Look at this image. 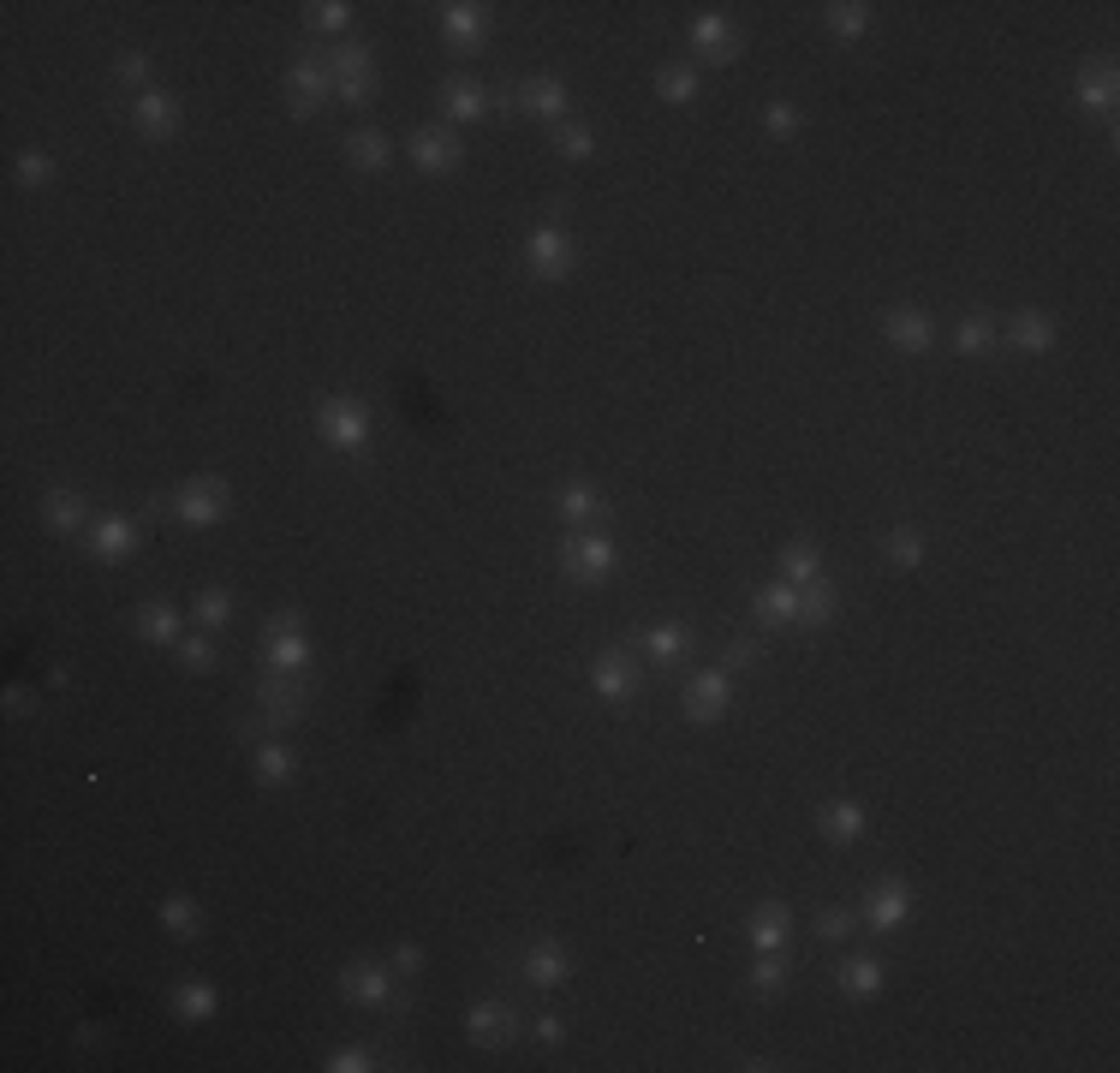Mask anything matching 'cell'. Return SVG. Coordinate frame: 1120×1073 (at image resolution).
Returning <instances> with one entry per match:
<instances>
[{"mask_svg": "<svg viewBox=\"0 0 1120 1073\" xmlns=\"http://www.w3.org/2000/svg\"><path fill=\"white\" fill-rule=\"evenodd\" d=\"M364 1068H375V1056L364 1044H346V1049H335V1056H328V1073H364Z\"/></svg>", "mask_w": 1120, "mask_h": 1073, "instance_id": "cell-48", "label": "cell"}, {"mask_svg": "<svg viewBox=\"0 0 1120 1073\" xmlns=\"http://www.w3.org/2000/svg\"><path fill=\"white\" fill-rule=\"evenodd\" d=\"M42 513H48V531H60V537H66V531H84V495H72V490H54Z\"/></svg>", "mask_w": 1120, "mask_h": 1073, "instance_id": "cell-29", "label": "cell"}, {"mask_svg": "<svg viewBox=\"0 0 1120 1073\" xmlns=\"http://www.w3.org/2000/svg\"><path fill=\"white\" fill-rule=\"evenodd\" d=\"M852 924H859V918H852L847 906H823V913H817V936H828V943L852 936Z\"/></svg>", "mask_w": 1120, "mask_h": 1073, "instance_id": "cell-46", "label": "cell"}, {"mask_svg": "<svg viewBox=\"0 0 1120 1073\" xmlns=\"http://www.w3.org/2000/svg\"><path fill=\"white\" fill-rule=\"evenodd\" d=\"M567 972H572V960H567V948H561V943H530L525 948V978L537 984V990L567 984Z\"/></svg>", "mask_w": 1120, "mask_h": 1073, "instance_id": "cell-14", "label": "cell"}, {"mask_svg": "<svg viewBox=\"0 0 1120 1073\" xmlns=\"http://www.w3.org/2000/svg\"><path fill=\"white\" fill-rule=\"evenodd\" d=\"M131 119H138L143 138H173V131H180V102H173V96H161V90H150V96H138V102H131Z\"/></svg>", "mask_w": 1120, "mask_h": 1073, "instance_id": "cell-13", "label": "cell"}, {"mask_svg": "<svg viewBox=\"0 0 1120 1073\" xmlns=\"http://www.w3.org/2000/svg\"><path fill=\"white\" fill-rule=\"evenodd\" d=\"M591 686H596V698L626 704L632 692H638V668H632V656H626V650H602V656L591 662Z\"/></svg>", "mask_w": 1120, "mask_h": 1073, "instance_id": "cell-7", "label": "cell"}, {"mask_svg": "<svg viewBox=\"0 0 1120 1073\" xmlns=\"http://www.w3.org/2000/svg\"><path fill=\"white\" fill-rule=\"evenodd\" d=\"M769 131H775V138H793V131H798V114H793L786 102H769Z\"/></svg>", "mask_w": 1120, "mask_h": 1073, "instance_id": "cell-50", "label": "cell"}, {"mask_svg": "<svg viewBox=\"0 0 1120 1073\" xmlns=\"http://www.w3.org/2000/svg\"><path fill=\"white\" fill-rule=\"evenodd\" d=\"M441 108H448V119H483L490 108H483V90H477L471 79H453L448 90H441Z\"/></svg>", "mask_w": 1120, "mask_h": 1073, "instance_id": "cell-26", "label": "cell"}, {"mask_svg": "<svg viewBox=\"0 0 1120 1073\" xmlns=\"http://www.w3.org/2000/svg\"><path fill=\"white\" fill-rule=\"evenodd\" d=\"M757 621H769V626H786V621H798V584H763L757 591Z\"/></svg>", "mask_w": 1120, "mask_h": 1073, "instance_id": "cell-22", "label": "cell"}, {"mask_svg": "<svg viewBox=\"0 0 1120 1073\" xmlns=\"http://www.w3.org/2000/svg\"><path fill=\"white\" fill-rule=\"evenodd\" d=\"M864 25H870V6H859V0L852 6H828V30L835 37H859Z\"/></svg>", "mask_w": 1120, "mask_h": 1073, "instance_id": "cell-44", "label": "cell"}, {"mask_svg": "<svg viewBox=\"0 0 1120 1073\" xmlns=\"http://www.w3.org/2000/svg\"><path fill=\"white\" fill-rule=\"evenodd\" d=\"M263 650H269L274 674H293V668H304V656H310L304 633H274V626H263Z\"/></svg>", "mask_w": 1120, "mask_h": 1073, "instance_id": "cell-23", "label": "cell"}, {"mask_svg": "<svg viewBox=\"0 0 1120 1073\" xmlns=\"http://www.w3.org/2000/svg\"><path fill=\"white\" fill-rule=\"evenodd\" d=\"M257 710H263V722H269V728H286V722L304 716V692H298L286 674H274V680L257 686Z\"/></svg>", "mask_w": 1120, "mask_h": 1073, "instance_id": "cell-11", "label": "cell"}, {"mask_svg": "<svg viewBox=\"0 0 1120 1073\" xmlns=\"http://www.w3.org/2000/svg\"><path fill=\"white\" fill-rule=\"evenodd\" d=\"M882 335H889L901 352H930V340H936V323H930L924 311H894L889 323H882Z\"/></svg>", "mask_w": 1120, "mask_h": 1073, "instance_id": "cell-18", "label": "cell"}, {"mask_svg": "<svg viewBox=\"0 0 1120 1073\" xmlns=\"http://www.w3.org/2000/svg\"><path fill=\"white\" fill-rule=\"evenodd\" d=\"M412 161L424 173H453V168H459V143H453L448 131H417V138H412Z\"/></svg>", "mask_w": 1120, "mask_h": 1073, "instance_id": "cell-16", "label": "cell"}, {"mask_svg": "<svg viewBox=\"0 0 1120 1073\" xmlns=\"http://www.w3.org/2000/svg\"><path fill=\"white\" fill-rule=\"evenodd\" d=\"M180 662H185L192 674H209V668H215V638H209V633L180 638Z\"/></svg>", "mask_w": 1120, "mask_h": 1073, "instance_id": "cell-41", "label": "cell"}, {"mask_svg": "<svg viewBox=\"0 0 1120 1073\" xmlns=\"http://www.w3.org/2000/svg\"><path fill=\"white\" fill-rule=\"evenodd\" d=\"M417 966H424V948L399 943V948H394V966H387V972H417Z\"/></svg>", "mask_w": 1120, "mask_h": 1073, "instance_id": "cell-54", "label": "cell"}, {"mask_svg": "<svg viewBox=\"0 0 1120 1073\" xmlns=\"http://www.w3.org/2000/svg\"><path fill=\"white\" fill-rule=\"evenodd\" d=\"M465 1032H471V1044L483 1049H501L519 1037V1014L507 1008V1002H477L471 1014H465Z\"/></svg>", "mask_w": 1120, "mask_h": 1073, "instance_id": "cell-6", "label": "cell"}, {"mask_svg": "<svg viewBox=\"0 0 1120 1073\" xmlns=\"http://www.w3.org/2000/svg\"><path fill=\"white\" fill-rule=\"evenodd\" d=\"M310 25H316V30H346L352 6H346V0H323V6H310Z\"/></svg>", "mask_w": 1120, "mask_h": 1073, "instance_id": "cell-47", "label": "cell"}, {"mask_svg": "<svg viewBox=\"0 0 1120 1073\" xmlns=\"http://www.w3.org/2000/svg\"><path fill=\"white\" fill-rule=\"evenodd\" d=\"M161 931H168V936H197V931H203V918H197V901H185V894H168V901H161Z\"/></svg>", "mask_w": 1120, "mask_h": 1073, "instance_id": "cell-31", "label": "cell"}, {"mask_svg": "<svg viewBox=\"0 0 1120 1073\" xmlns=\"http://www.w3.org/2000/svg\"><path fill=\"white\" fill-rule=\"evenodd\" d=\"M519 108L537 114V119H561L567 114V84L561 79H530L525 90H519Z\"/></svg>", "mask_w": 1120, "mask_h": 1073, "instance_id": "cell-21", "label": "cell"}, {"mask_svg": "<svg viewBox=\"0 0 1120 1073\" xmlns=\"http://www.w3.org/2000/svg\"><path fill=\"white\" fill-rule=\"evenodd\" d=\"M328 72H335V90L346 96L352 108H358V102H370V96H375V54L364 48V42H346V48H340L335 60H328Z\"/></svg>", "mask_w": 1120, "mask_h": 1073, "instance_id": "cell-3", "label": "cell"}, {"mask_svg": "<svg viewBox=\"0 0 1120 1073\" xmlns=\"http://www.w3.org/2000/svg\"><path fill=\"white\" fill-rule=\"evenodd\" d=\"M232 507V490L221 478H197V483H185L180 490V502H173V519L180 525H215L221 513Z\"/></svg>", "mask_w": 1120, "mask_h": 1073, "instance_id": "cell-4", "label": "cell"}, {"mask_svg": "<svg viewBox=\"0 0 1120 1073\" xmlns=\"http://www.w3.org/2000/svg\"><path fill=\"white\" fill-rule=\"evenodd\" d=\"M537 1037H542V1044H561V1037H567V1026L554 1020V1014H542V1020H537Z\"/></svg>", "mask_w": 1120, "mask_h": 1073, "instance_id": "cell-55", "label": "cell"}, {"mask_svg": "<svg viewBox=\"0 0 1120 1073\" xmlns=\"http://www.w3.org/2000/svg\"><path fill=\"white\" fill-rule=\"evenodd\" d=\"M48 173H54V161L42 156V150H25V156H18V180H25V185H42Z\"/></svg>", "mask_w": 1120, "mask_h": 1073, "instance_id": "cell-49", "label": "cell"}, {"mask_svg": "<svg viewBox=\"0 0 1120 1073\" xmlns=\"http://www.w3.org/2000/svg\"><path fill=\"white\" fill-rule=\"evenodd\" d=\"M1079 102L1091 108V114H1108V108H1115V66L1084 72V79H1079Z\"/></svg>", "mask_w": 1120, "mask_h": 1073, "instance_id": "cell-30", "label": "cell"}, {"mask_svg": "<svg viewBox=\"0 0 1120 1073\" xmlns=\"http://www.w3.org/2000/svg\"><path fill=\"white\" fill-rule=\"evenodd\" d=\"M656 90H662V102H692L697 79L685 72V66H674V72H662V79H656Z\"/></svg>", "mask_w": 1120, "mask_h": 1073, "instance_id": "cell-45", "label": "cell"}, {"mask_svg": "<svg viewBox=\"0 0 1120 1073\" xmlns=\"http://www.w3.org/2000/svg\"><path fill=\"white\" fill-rule=\"evenodd\" d=\"M757 656H763V650L751 645V638H734V645H727V668H751Z\"/></svg>", "mask_w": 1120, "mask_h": 1073, "instance_id": "cell-52", "label": "cell"}, {"mask_svg": "<svg viewBox=\"0 0 1120 1073\" xmlns=\"http://www.w3.org/2000/svg\"><path fill=\"white\" fill-rule=\"evenodd\" d=\"M340 990L358 1002V1008H387L394 1002V984H387V966H375V960H352L346 978H340Z\"/></svg>", "mask_w": 1120, "mask_h": 1073, "instance_id": "cell-10", "label": "cell"}, {"mask_svg": "<svg viewBox=\"0 0 1120 1073\" xmlns=\"http://www.w3.org/2000/svg\"><path fill=\"white\" fill-rule=\"evenodd\" d=\"M823 835H828V841H859V835H864V805L835 800V805L823 811Z\"/></svg>", "mask_w": 1120, "mask_h": 1073, "instance_id": "cell-27", "label": "cell"}, {"mask_svg": "<svg viewBox=\"0 0 1120 1073\" xmlns=\"http://www.w3.org/2000/svg\"><path fill=\"white\" fill-rule=\"evenodd\" d=\"M525 257H530V269H537L542 281H561V274L572 269V239L561 234V227H537L530 245H525Z\"/></svg>", "mask_w": 1120, "mask_h": 1073, "instance_id": "cell-9", "label": "cell"}, {"mask_svg": "<svg viewBox=\"0 0 1120 1073\" xmlns=\"http://www.w3.org/2000/svg\"><path fill=\"white\" fill-rule=\"evenodd\" d=\"M173 1008H180V1020H209V1014L221 1008V996H215V984H180V990H173Z\"/></svg>", "mask_w": 1120, "mask_h": 1073, "instance_id": "cell-28", "label": "cell"}, {"mask_svg": "<svg viewBox=\"0 0 1120 1073\" xmlns=\"http://www.w3.org/2000/svg\"><path fill=\"white\" fill-rule=\"evenodd\" d=\"M1007 335H1013L1019 352H1049V347H1055V323H1049V316H1037V311H1019Z\"/></svg>", "mask_w": 1120, "mask_h": 1073, "instance_id": "cell-24", "label": "cell"}, {"mask_svg": "<svg viewBox=\"0 0 1120 1073\" xmlns=\"http://www.w3.org/2000/svg\"><path fill=\"white\" fill-rule=\"evenodd\" d=\"M692 48L704 54V60H715V66L734 60V30H727V18L722 13H704V18H697V25H692Z\"/></svg>", "mask_w": 1120, "mask_h": 1073, "instance_id": "cell-20", "label": "cell"}, {"mask_svg": "<svg viewBox=\"0 0 1120 1073\" xmlns=\"http://www.w3.org/2000/svg\"><path fill=\"white\" fill-rule=\"evenodd\" d=\"M561 513L572 519V525H584V519H596V513H608V502L591 490V483H567L561 490Z\"/></svg>", "mask_w": 1120, "mask_h": 1073, "instance_id": "cell-32", "label": "cell"}, {"mask_svg": "<svg viewBox=\"0 0 1120 1073\" xmlns=\"http://www.w3.org/2000/svg\"><path fill=\"white\" fill-rule=\"evenodd\" d=\"M138 633L150 638V645H180L185 621H180V608H173V603H143L138 608Z\"/></svg>", "mask_w": 1120, "mask_h": 1073, "instance_id": "cell-19", "label": "cell"}, {"mask_svg": "<svg viewBox=\"0 0 1120 1073\" xmlns=\"http://www.w3.org/2000/svg\"><path fill=\"white\" fill-rule=\"evenodd\" d=\"M906 913H912V889H906V883H876L870 901H864V918H870L876 931L906 924Z\"/></svg>", "mask_w": 1120, "mask_h": 1073, "instance_id": "cell-12", "label": "cell"}, {"mask_svg": "<svg viewBox=\"0 0 1120 1073\" xmlns=\"http://www.w3.org/2000/svg\"><path fill=\"white\" fill-rule=\"evenodd\" d=\"M346 150H352V161H358V168H370V173H382L387 161H394V156H387V138L375 126H358L346 138Z\"/></svg>", "mask_w": 1120, "mask_h": 1073, "instance_id": "cell-25", "label": "cell"}, {"mask_svg": "<svg viewBox=\"0 0 1120 1073\" xmlns=\"http://www.w3.org/2000/svg\"><path fill=\"white\" fill-rule=\"evenodd\" d=\"M561 150H567V156H591V131L567 126V131H561Z\"/></svg>", "mask_w": 1120, "mask_h": 1073, "instance_id": "cell-53", "label": "cell"}, {"mask_svg": "<svg viewBox=\"0 0 1120 1073\" xmlns=\"http://www.w3.org/2000/svg\"><path fill=\"white\" fill-rule=\"evenodd\" d=\"M614 537H602V531H572L567 543H561V567L572 573V579H608L614 573Z\"/></svg>", "mask_w": 1120, "mask_h": 1073, "instance_id": "cell-1", "label": "cell"}, {"mask_svg": "<svg viewBox=\"0 0 1120 1073\" xmlns=\"http://www.w3.org/2000/svg\"><path fill=\"white\" fill-rule=\"evenodd\" d=\"M781 984H786V960L781 955H757V966H751V990L775 996Z\"/></svg>", "mask_w": 1120, "mask_h": 1073, "instance_id": "cell-43", "label": "cell"}, {"mask_svg": "<svg viewBox=\"0 0 1120 1073\" xmlns=\"http://www.w3.org/2000/svg\"><path fill=\"white\" fill-rule=\"evenodd\" d=\"M257 781H269V788L293 781V751L274 746V739H263V746H257Z\"/></svg>", "mask_w": 1120, "mask_h": 1073, "instance_id": "cell-34", "label": "cell"}, {"mask_svg": "<svg viewBox=\"0 0 1120 1073\" xmlns=\"http://www.w3.org/2000/svg\"><path fill=\"white\" fill-rule=\"evenodd\" d=\"M889 561H894V567H918V561H924V543H918L912 525L889 531Z\"/></svg>", "mask_w": 1120, "mask_h": 1073, "instance_id": "cell-42", "label": "cell"}, {"mask_svg": "<svg viewBox=\"0 0 1120 1073\" xmlns=\"http://www.w3.org/2000/svg\"><path fill=\"white\" fill-rule=\"evenodd\" d=\"M441 25L453 42H477L483 37V6H441Z\"/></svg>", "mask_w": 1120, "mask_h": 1073, "instance_id": "cell-36", "label": "cell"}, {"mask_svg": "<svg viewBox=\"0 0 1120 1073\" xmlns=\"http://www.w3.org/2000/svg\"><path fill=\"white\" fill-rule=\"evenodd\" d=\"M644 650H650L656 662H674V656L685 650V633H680L674 621H662V626H650V633H644Z\"/></svg>", "mask_w": 1120, "mask_h": 1073, "instance_id": "cell-39", "label": "cell"}, {"mask_svg": "<svg viewBox=\"0 0 1120 1073\" xmlns=\"http://www.w3.org/2000/svg\"><path fill=\"white\" fill-rule=\"evenodd\" d=\"M316 429H323L328 448L358 453L364 441H370V412H364V406H352V400H323V406H316Z\"/></svg>", "mask_w": 1120, "mask_h": 1073, "instance_id": "cell-2", "label": "cell"}, {"mask_svg": "<svg viewBox=\"0 0 1120 1073\" xmlns=\"http://www.w3.org/2000/svg\"><path fill=\"white\" fill-rule=\"evenodd\" d=\"M727 710V668H709V674H692V686H685V716L692 722H722Z\"/></svg>", "mask_w": 1120, "mask_h": 1073, "instance_id": "cell-8", "label": "cell"}, {"mask_svg": "<svg viewBox=\"0 0 1120 1073\" xmlns=\"http://www.w3.org/2000/svg\"><path fill=\"white\" fill-rule=\"evenodd\" d=\"M953 347L966 352V358H983V352L995 347V328L983 323V316H966V323H960V335H953Z\"/></svg>", "mask_w": 1120, "mask_h": 1073, "instance_id": "cell-38", "label": "cell"}, {"mask_svg": "<svg viewBox=\"0 0 1120 1073\" xmlns=\"http://www.w3.org/2000/svg\"><path fill=\"white\" fill-rule=\"evenodd\" d=\"M114 72H119V84H143V79H150V60H143V54H126Z\"/></svg>", "mask_w": 1120, "mask_h": 1073, "instance_id": "cell-51", "label": "cell"}, {"mask_svg": "<svg viewBox=\"0 0 1120 1073\" xmlns=\"http://www.w3.org/2000/svg\"><path fill=\"white\" fill-rule=\"evenodd\" d=\"M232 621V596L227 591H203L197 596V626L203 633H215V626H227Z\"/></svg>", "mask_w": 1120, "mask_h": 1073, "instance_id": "cell-40", "label": "cell"}, {"mask_svg": "<svg viewBox=\"0 0 1120 1073\" xmlns=\"http://www.w3.org/2000/svg\"><path fill=\"white\" fill-rule=\"evenodd\" d=\"M781 573H786V584H811V579H823V573H817V549L811 543H793L781 555Z\"/></svg>", "mask_w": 1120, "mask_h": 1073, "instance_id": "cell-37", "label": "cell"}, {"mask_svg": "<svg viewBox=\"0 0 1120 1073\" xmlns=\"http://www.w3.org/2000/svg\"><path fill=\"white\" fill-rule=\"evenodd\" d=\"M876 984H882V960L859 955V960H847V966H840V990H847V996H870Z\"/></svg>", "mask_w": 1120, "mask_h": 1073, "instance_id": "cell-35", "label": "cell"}, {"mask_svg": "<svg viewBox=\"0 0 1120 1073\" xmlns=\"http://www.w3.org/2000/svg\"><path fill=\"white\" fill-rule=\"evenodd\" d=\"M828 615H835V584L828 579L798 584V621H828Z\"/></svg>", "mask_w": 1120, "mask_h": 1073, "instance_id": "cell-33", "label": "cell"}, {"mask_svg": "<svg viewBox=\"0 0 1120 1073\" xmlns=\"http://www.w3.org/2000/svg\"><path fill=\"white\" fill-rule=\"evenodd\" d=\"M328 84H335V72H328V60L316 66V54H304V60L286 72V96H293V114L298 119H310L316 108H323V96H328Z\"/></svg>", "mask_w": 1120, "mask_h": 1073, "instance_id": "cell-5", "label": "cell"}, {"mask_svg": "<svg viewBox=\"0 0 1120 1073\" xmlns=\"http://www.w3.org/2000/svg\"><path fill=\"white\" fill-rule=\"evenodd\" d=\"M84 543H90V555H102V561H126L131 549H138V525L114 513V519H102L96 537H84Z\"/></svg>", "mask_w": 1120, "mask_h": 1073, "instance_id": "cell-17", "label": "cell"}, {"mask_svg": "<svg viewBox=\"0 0 1120 1073\" xmlns=\"http://www.w3.org/2000/svg\"><path fill=\"white\" fill-rule=\"evenodd\" d=\"M786 936H793V913H786L781 901H769V906L751 913V948H757V955H781Z\"/></svg>", "mask_w": 1120, "mask_h": 1073, "instance_id": "cell-15", "label": "cell"}]
</instances>
